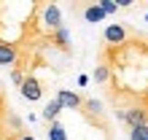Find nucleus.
Instances as JSON below:
<instances>
[{"label":"nucleus","instance_id":"1","mask_svg":"<svg viewBox=\"0 0 148 140\" xmlns=\"http://www.w3.org/2000/svg\"><path fill=\"white\" fill-rule=\"evenodd\" d=\"M40 22H43V27L51 30V32H57V30H62V11H59V5L54 3H49V5H43L40 8Z\"/></svg>","mask_w":148,"mask_h":140},{"label":"nucleus","instance_id":"2","mask_svg":"<svg viewBox=\"0 0 148 140\" xmlns=\"http://www.w3.org/2000/svg\"><path fill=\"white\" fill-rule=\"evenodd\" d=\"M19 92H22V97L27 100V102H38L40 97H43V86H40V81L38 78H24V84L19 86Z\"/></svg>","mask_w":148,"mask_h":140},{"label":"nucleus","instance_id":"3","mask_svg":"<svg viewBox=\"0 0 148 140\" xmlns=\"http://www.w3.org/2000/svg\"><path fill=\"white\" fill-rule=\"evenodd\" d=\"M116 116H119L121 121H127V124H129V129H132V127H143V124H148V113H145L143 108H129V110H119Z\"/></svg>","mask_w":148,"mask_h":140},{"label":"nucleus","instance_id":"4","mask_svg":"<svg viewBox=\"0 0 148 140\" xmlns=\"http://www.w3.org/2000/svg\"><path fill=\"white\" fill-rule=\"evenodd\" d=\"M57 100L62 102V108H67V110H78V108L84 105L81 94H75V92H70V89H59V92H57Z\"/></svg>","mask_w":148,"mask_h":140},{"label":"nucleus","instance_id":"5","mask_svg":"<svg viewBox=\"0 0 148 140\" xmlns=\"http://www.w3.org/2000/svg\"><path fill=\"white\" fill-rule=\"evenodd\" d=\"M102 38H105L108 43H113V46H116V43H124L127 40V27L124 24H108L105 27V32H102Z\"/></svg>","mask_w":148,"mask_h":140},{"label":"nucleus","instance_id":"6","mask_svg":"<svg viewBox=\"0 0 148 140\" xmlns=\"http://www.w3.org/2000/svg\"><path fill=\"white\" fill-rule=\"evenodd\" d=\"M16 59H19V51L14 43H0V67H14Z\"/></svg>","mask_w":148,"mask_h":140},{"label":"nucleus","instance_id":"7","mask_svg":"<svg viewBox=\"0 0 148 140\" xmlns=\"http://www.w3.org/2000/svg\"><path fill=\"white\" fill-rule=\"evenodd\" d=\"M62 110H65V108H62V102L54 97V100H49V102H46V108H43L40 116H43V121L54 124V121H59V113H62Z\"/></svg>","mask_w":148,"mask_h":140},{"label":"nucleus","instance_id":"8","mask_svg":"<svg viewBox=\"0 0 148 140\" xmlns=\"http://www.w3.org/2000/svg\"><path fill=\"white\" fill-rule=\"evenodd\" d=\"M105 11L100 8V3H92V5H86L84 8V19L89 22V24H100V22H105Z\"/></svg>","mask_w":148,"mask_h":140},{"label":"nucleus","instance_id":"9","mask_svg":"<svg viewBox=\"0 0 148 140\" xmlns=\"http://www.w3.org/2000/svg\"><path fill=\"white\" fill-rule=\"evenodd\" d=\"M46 135H49V140H67V129L62 127V121H54V124H49Z\"/></svg>","mask_w":148,"mask_h":140},{"label":"nucleus","instance_id":"10","mask_svg":"<svg viewBox=\"0 0 148 140\" xmlns=\"http://www.w3.org/2000/svg\"><path fill=\"white\" fill-rule=\"evenodd\" d=\"M92 78L97 84H105L108 78H110V67L108 65H97V67H94V73H92Z\"/></svg>","mask_w":148,"mask_h":140},{"label":"nucleus","instance_id":"11","mask_svg":"<svg viewBox=\"0 0 148 140\" xmlns=\"http://www.w3.org/2000/svg\"><path fill=\"white\" fill-rule=\"evenodd\" d=\"M129 140H148V124L132 127V129H129Z\"/></svg>","mask_w":148,"mask_h":140},{"label":"nucleus","instance_id":"12","mask_svg":"<svg viewBox=\"0 0 148 140\" xmlns=\"http://www.w3.org/2000/svg\"><path fill=\"white\" fill-rule=\"evenodd\" d=\"M54 40H57V43H59V46H62V49H70V32H67L65 27L54 32Z\"/></svg>","mask_w":148,"mask_h":140},{"label":"nucleus","instance_id":"13","mask_svg":"<svg viewBox=\"0 0 148 140\" xmlns=\"http://www.w3.org/2000/svg\"><path fill=\"white\" fill-rule=\"evenodd\" d=\"M84 105H86V110H89V113H102V102H100V100H94V97L84 100Z\"/></svg>","mask_w":148,"mask_h":140},{"label":"nucleus","instance_id":"14","mask_svg":"<svg viewBox=\"0 0 148 140\" xmlns=\"http://www.w3.org/2000/svg\"><path fill=\"white\" fill-rule=\"evenodd\" d=\"M100 8L110 16V14H116V11H119V3H116V0H100Z\"/></svg>","mask_w":148,"mask_h":140},{"label":"nucleus","instance_id":"15","mask_svg":"<svg viewBox=\"0 0 148 140\" xmlns=\"http://www.w3.org/2000/svg\"><path fill=\"white\" fill-rule=\"evenodd\" d=\"M11 81H14L16 86H22V84H24V73H22V70H16V67H14V70H11Z\"/></svg>","mask_w":148,"mask_h":140},{"label":"nucleus","instance_id":"16","mask_svg":"<svg viewBox=\"0 0 148 140\" xmlns=\"http://www.w3.org/2000/svg\"><path fill=\"white\" fill-rule=\"evenodd\" d=\"M89 84V75H78V86H86Z\"/></svg>","mask_w":148,"mask_h":140},{"label":"nucleus","instance_id":"17","mask_svg":"<svg viewBox=\"0 0 148 140\" xmlns=\"http://www.w3.org/2000/svg\"><path fill=\"white\" fill-rule=\"evenodd\" d=\"M19 140H35V137H32V135H22Z\"/></svg>","mask_w":148,"mask_h":140},{"label":"nucleus","instance_id":"18","mask_svg":"<svg viewBox=\"0 0 148 140\" xmlns=\"http://www.w3.org/2000/svg\"><path fill=\"white\" fill-rule=\"evenodd\" d=\"M145 22H148V14H145Z\"/></svg>","mask_w":148,"mask_h":140}]
</instances>
